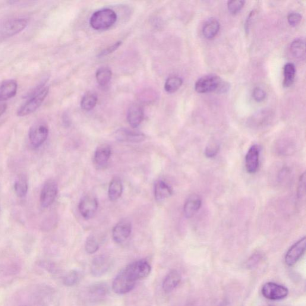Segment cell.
I'll return each mask as SVG.
<instances>
[{"mask_svg":"<svg viewBox=\"0 0 306 306\" xmlns=\"http://www.w3.org/2000/svg\"><path fill=\"white\" fill-rule=\"evenodd\" d=\"M295 76V65L292 63H288L283 68V86L289 87L294 83Z\"/></svg>","mask_w":306,"mask_h":306,"instance_id":"cell-25","label":"cell"},{"mask_svg":"<svg viewBox=\"0 0 306 306\" xmlns=\"http://www.w3.org/2000/svg\"><path fill=\"white\" fill-rule=\"evenodd\" d=\"M116 13L110 9H104L94 12L90 20V25L95 30L109 29L116 23Z\"/></svg>","mask_w":306,"mask_h":306,"instance_id":"cell-3","label":"cell"},{"mask_svg":"<svg viewBox=\"0 0 306 306\" xmlns=\"http://www.w3.org/2000/svg\"><path fill=\"white\" fill-rule=\"evenodd\" d=\"M306 239L303 237L290 248L285 257V262L289 266H294L300 259L305 251Z\"/></svg>","mask_w":306,"mask_h":306,"instance_id":"cell-9","label":"cell"},{"mask_svg":"<svg viewBox=\"0 0 306 306\" xmlns=\"http://www.w3.org/2000/svg\"><path fill=\"white\" fill-rule=\"evenodd\" d=\"M117 140L121 142H129V143H141L146 138L143 134L140 132L132 131L128 129H120L115 134Z\"/></svg>","mask_w":306,"mask_h":306,"instance_id":"cell-15","label":"cell"},{"mask_svg":"<svg viewBox=\"0 0 306 306\" xmlns=\"http://www.w3.org/2000/svg\"><path fill=\"white\" fill-rule=\"evenodd\" d=\"M14 188L16 194L19 197H24L27 195L28 189V182L26 177L21 175L15 181Z\"/></svg>","mask_w":306,"mask_h":306,"instance_id":"cell-27","label":"cell"},{"mask_svg":"<svg viewBox=\"0 0 306 306\" xmlns=\"http://www.w3.org/2000/svg\"><path fill=\"white\" fill-rule=\"evenodd\" d=\"M172 193V188L166 182L161 180L156 182L154 188V196L157 201H162L170 197Z\"/></svg>","mask_w":306,"mask_h":306,"instance_id":"cell-21","label":"cell"},{"mask_svg":"<svg viewBox=\"0 0 306 306\" xmlns=\"http://www.w3.org/2000/svg\"><path fill=\"white\" fill-rule=\"evenodd\" d=\"M195 90L197 93L217 92L223 93L228 91L229 84L215 74L205 75L197 80L195 83Z\"/></svg>","mask_w":306,"mask_h":306,"instance_id":"cell-1","label":"cell"},{"mask_svg":"<svg viewBox=\"0 0 306 306\" xmlns=\"http://www.w3.org/2000/svg\"><path fill=\"white\" fill-rule=\"evenodd\" d=\"M7 107V105L5 104H0V117L6 112Z\"/></svg>","mask_w":306,"mask_h":306,"instance_id":"cell-40","label":"cell"},{"mask_svg":"<svg viewBox=\"0 0 306 306\" xmlns=\"http://www.w3.org/2000/svg\"><path fill=\"white\" fill-rule=\"evenodd\" d=\"M262 257H262V255L259 253V252H257V253H255L252 255V256L249 258L247 263V266L248 269H252V268L256 266L257 265L260 263L262 259Z\"/></svg>","mask_w":306,"mask_h":306,"instance_id":"cell-35","label":"cell"},{"mask_svg":"<svg viewBox=\"0 0 306 306\" xmlns=\"http://www.w3.org/2000/svg\"><path fill=\"white\" fill-rule=\"evenodd\" d=\"M252 96H253L254 99L256 100L257 102L260 103L266 99V93L263 89L260 87L255 88L252 93Z\"/></svg>","mask_w":306,"mask_h":306,"instance_id":"cell-37","label":"cell"},{"mask_svg":"<svg viewBox=\"0 0 306 306\" xmlns=\"http://www.w3.org/2000/svg\"><path fill=\"white\" fill-rule=\"evenodd\" d=\"M49 135L48 127L43 123H38L29 131L30 141L34 147H39L45 143Z\"/></svg>","mask_w":306,"mask_h":306,"instance_id":"cell-7","label":"cell"},{"mask_svg":"<svg viewBox=\"0 0 306 306\" xmlns=\"http://www.w3.org/2000/svg\"><path fill=\"white\" fill-rule=\"evenodd\" d=\"M220 29V24L216 19L211 18L203 25L202 33L207 39H213L217 36Z\"/></svg>","mask_w":306,"mask_h":306,"instance_id":"cell-22","label":"cell"},{"mask_svg":"<svg viewBox=\"0 0 306 306\" xmlns=\"http://www.w3.org/2000/svg\"><path fill=\"white\" fill-rule=\"evenodd\" d=\"M288 289L285 286L274 282H267L262 287L261 293L265 298L271 300H279L286 297Z\"/></svg>","mask_w":306,"mask_h":306,"instance_id":"cell-6","label":"cell"},{"mask_svg":"<svg viewBox=\"0 0 306 306\" xmlns=\"http://www.w3.org/2000/svg\"><path fill=\"white\" fill-rule=\"evenodd\" d=\"M302 17L298 13H291L288 15V23L291 27H296L301 23Z\"/></svg>","mask_w":306,"mask_h":306,"instance_id":"cell-36","label":"cell"},{"mask_svg":"<svg viewBox=\"0 0 306 306\" xmlns=\"http://www.w3.org/2000/svg\"><path fill=\"white\" fill-rule=\"evenodd\" d=\"M137 282L129 277L124 270L120 272L113 282L114 292L118 294H125L135 288Z\"/></svg>","mask_w":306,"mask_h":306,"instance_id":"cell-5","label":"cell"},{"mask_svg":"<svg viewBox=\"0 0 306 306\" xmlns=\"http://www.w3.org/2000/svg\"><path fill=\"white\" fill-rule=\"evenodd\" d=\"M124 270L132 279L137 282V280L144 279L149 275L151 267L147 261L140 260L128 265Z\"/></svg>","mask_w":306,"mask_h":306,"instance_id":"cell-4","label":"cell"},{"mask_svg":"<svg viewBox=\"0 0 306 306\" xmlns=\"http://www.w3.org/2000/svg\"><path fill=\"white\" fill-rule=\"evenodd\" d=\"M112 72L107 67H101L97 69L96 78L97 83L101 86H105L110 83L112 79Z\"/></svg>","mask_w":306,"mask_h":306,"instance_id":"cell-26","label":"cell"},{"mask_svg":"<svg viewBox=\"0 0 306 306\" xmlns=\"http://www.w3.org/2000/svg\"><path fill=\"white\" fill-rule=\"evenodd\" d=\"M182 84L181 78L177 76L170 77L165 82V89L168 93H175L181 87Z\"/></svg>","mask_w":306,"mask_h":306,"instance_id":"cell-30","label":"cell"},{"mask_svg":"<svg viewBox=\"0 0 306 306\" xmlns=\"http://www.w3.org/2000/svg\"><path fill=\"white\" fill-rule=\"evenodd\" d=\"M201 200L197 195H191L187 198L184 207V213L187 218L193 217L200 209Z\"/></svg>","mask_w":306,"mask_h":306,"instance_id":"cell-20","label":"cell"},{"mask_svg":"<svg viewBox=\"0 0 306 306\" xmlns=\"http://www.w3.org/2000/svg\"><path fill=\"white\" fill-rule=\"evenodd\" d=\"M291 51L296 58H304L305 52L304 41L301 39L295 40L291 43Z\"/></svg>","mask_w":306,"mask_h":306,"instance_id":"cell-29","label":"cell"},{"mask_svg":"<svg viewBox=\"0 0 306 306\" xmlns=\"http://www.w3.org/2000/svg\"><path fill=\"white\" fill-rule=\"evenodd\" d=\"M99 244L95 238L93 236L88 237L85 243V250L88 254H93L98 250Z\"/></svg>","mask_w":306,"mask_h":306,"instance_id":"cell-32","label":"cell"},{"mask_svg":"<svg viewBox=\"0 0 306 306\" xmlns=\"http://www.w3.org/2000/svg\"><path fill=\"white\" fill-rule=\"evenodd\" d=\"M112 154L111 147L107 144H103L97 148L94 154V163L97 168L106 167Z\"/></svg>","mask_w":306,"mask_h":306,"instance_id":"cell-16","label":"cell"},{"mask_svg":"<svg viewBox=\"0 0 306 306\" xmlns=\"http://www.w3.org/2000/svg\"><path fill=\"white\" fill-rule=\"evenodd\" d=\"M18 83L14 80L0 81V101L12 98L17 93Z\"/></svg>","mask_w":306,"mask_h":306,"instance_id":"cell-17","label":"cell"},{"mask_svg":"<svg viewBox=\"0 0 306 306\" xmlns=\"http://www.w3.org/2000/svg\"><path fill=\"white\" fill-rule=\"evenodd\" d=\"M132 232V224L130 221L125 219L120 222L113 230V238L117 244H122L130 236Z\"/></svg>","mask_w":306,"mask_h":306,"instance_id":"cell-12","label":"cell"},{"mask_svg":"<svg viewBox=\"0 0 306 306\" xmlns=\"http://www.w3.org/2000/svg\"><path fill=\"white\" fill-rule=\"evenodd\" d=\"M121 45V42H116V43L114 44L113 45L107 47L106 49L104 50L101 53H100L99 56H104L110 54V53L116 51V50L118 49Z\"/></svg>","mask_w":306,"mask_h":306,"instance_id":"cell-39","label":"cell"},{"mask_svg":"<svg viewBox=\"0 0 306 306\" xmlns=\"http://www.w3.org/2000/svg\"><path fill=\"white\" fill-rule=\"evenodd\" d=\"M58 193L57 183L49 180L44 184L40 194V203L43 208L49 207L54 202Z\"/></svg>","mask_w":306,"mask_h":306,"instance_id":"cell-8","label":"cell"},{"mask_svg":"<svg viewBox=\"0 0 306 306\" xmlns=\"http://www.w3.org/2000/svg\"><path fill=\"white\" fill-rule=\"evenodd\" d=\"M143 109L140 105L135 104L129 107L127 113V119L131 127L138 128L143 122Z\"/></svg>","mask_w":306,"mask_h":306,"instance_id":"cell-18","label":"cell"},{"mask_svg":"<svg viewBox=\"0 0 306 306\" xmlns=\"http://www.w3.org/2000/svg\"><path fill=\"white\" fill-rule=\"evenodd\" d=\"M80 275L77 270H71L68 272L63 279L64 285L67 286H73L79 282Z\"/></svg>","mask_w":306,"mask_h":306,"instance_id":"cell-31","label":"cell"},{"mask_svg":"<svg viewBox=\"0 0 306 306\" xmlns=\"http://www.w3.org/2000/svg\"><path fill=\"white\" fill-rule=\"evenodd\" d=\"M97 208L98 203L96 198L91 195H86L82 198L78 205L81 215L86 220H89L95 215Z\"/></svg>","mask_w":306,"mask_h":306,"instance_id":"cell-11","label":"cell"},{"mask_svg":"<svg viewBox=\"0 0 306 306\" xmlns=\"http://www.w3.org/2000/svg\"><path fill=\"white\" fill-rule=\"evenodd\" d=\"M219 151V146L217 145H211L210 146H208L205 149V154L207 157L209 158H213L216 156L218 153Z\"/></svg>","mask_w":306,"mask_h":306,"instance_id":"cell-38","label":"cell"},{"mask_svg":"<svg viewBox=\"0 0 306 306\" xmlns=\"http://www.w3.org/2000/svg\"><path fill=\"white\" fill-rule=\"evenodd\" d=\"M97 102L96 94L89 92L85 94L81 99V107L84 111H90L94 108Z\"/></svg>","mask_w":306,"mask_h":306,"instance_id":"cell-28","label":"cell"},{"mask_svg":"<svg viewBox=\"0 0 306 306\" xmlns=\"http://www.w3.org/2000/svg\"><path fill=\"white\" fill-rule=\"evenodd\" d=\"M109 286L106 283L100 282L94 283L89 288V294L91 297L98 299L105 297L109 294Z\"/></svg>","mask_w":306,"mask_h":306,"instance_id":"cell-24","label":"cell"},{"mask_svg":"<svg viewBox=\"0 0 306 306\" xmlns=\"http://www.w3.org/2000/svg\"><path fill=\"white\" fill-rule=\"evenodd\" d=\"M297 197L298 199H302L305 195V173L302 174L299 178L298 184Z\"/></svg>","mask_w":306,"mask_h":306,"instance_id":"cell-34","label":"cell"},{"mask_svg":"<svg viewBox=\"0 0 306 306\" xmlns=\"http://www.w3.org/2000/svg\"><path fill=\"white\" fill-rule=\"evenodd\" d=\"M28 21L25 18H16L9 21L2 28L3 37L9 38L20 33L27 27Z\"/></svg>","mask_w":306,"mask_h":306,"instance_id":"cell-10","label":"cell"},{"mask_svg":"<svg viewBox=\"0 0 306 306\" xmlns=\"http://www.w3.org/2000/svg\"><path fill=\"white\" fill-rule=\"evenodd\" d=\"M49 89L47 86H40L28 94V99L18 110L17 115L24 117L36 112L42 105L49 93Z\"/></svg>","mask_w":306,"mask_h":306,"instance_id":"cell-2","label":"cell"},{"mask_svg":"<svg viewBox=\"0 0 306 306\" xmlns=\"http://www.w3.org/2000/svg\"><path fill=\"white\" fill-rule=\"evenodd\" d=\"M123 193V184L121 178L115 176L109 185V196L110 200H118Z\"/></svg>","mask_w":306,"mask_h":306,"instance_id":"cell-23","label":"cell"},{"mask_svg":"<svg viewBox=\"0 0 306 306\" xmlns=\"http://www.w3.org/2000/svg\"><path fill=\"white\" fill-rule=\"evenodd\" d=\"M112 266L110 258L105 255H99L94 258L91 263L90 270L93 276L99 277L106 274Z\"/></svg>","mask_w":306,"mask_h":306,"instance_id":"cell-14","label":"cell"},{"mask_svg":"<svg viewBox=\"0 0 306 306\" xmlns=\"http://www.w3.org/2000/svg\"><path fill=\"white\" fill-rule=\"evenodd\" d=\"M260 148L258 145H253L248 151L245 157V167L248 173L257 172L260 165Z\"/></svg>","mask_w":306,"mask_h":306,"instance_id":"cell-13","label":"cell"},{"mask_svg":"<svg viewBox=\"0 0 306 306\" xmlns=\"http://www.w3.org/2000/svg\"><path fill=\"white\" fill-rule=\"evenodd\" d=\"M181 280V276L177 270H173L164 279L162 288L166 293L172 292L178 286Z\"/></svg>","mask_w":306,"mask_h":306,"instance_id":"cell-19","label":"cell"},{"mask_svg":"<svg viewBox=\"0 0 306 306\" xmlns=\"http://www.w3.org/2000/svg\"><path fill=\"white\" fill-rule=\"evenodd\" d=\"M244 1L241 0H234V1H229L227 2V8L230 14L236 15L242 10L245 5Z\"/></svg>","mask_w":306,"mask_h":306,"instance_id":"cell-33","label":"cell"}]
</instances>
